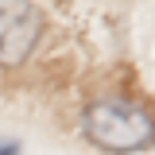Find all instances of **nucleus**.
<instances>
[{"instance_id": "f257e3e1", "label": "nucleus", "mask_w": 155, "mask_h": 155, "mask_svg": "<svg viewBox=\"0 0 155 155\" xmlns=\"http://www.w3.org/2000/svg\"><path fill=\"white\" fill-rule=\"evenodd\" d=\"M85 140L105 155H132L155 143V116L128 97H101L81 113Z\"/></svg>"}, {"instance_id": "f03ea898", "label": "nucleus", "mask_w": 155, "mask_h": 155, "mask_svg": "<svg viewBox=\"0 0 155 155\" xmlns=\"http://www.w3.org/2000/svg\"><path fill=\"white\" fill-rule=\"evenodd\" d=\"M43 35V16L31 0H0V62L16 66L35 51Z\"/></svg>"}, {"instance_id": "7ed1b4c3", "label": "nucleus", "mask_w": 155, "mask_h": 155, "mask_svg": "<svg viewBox=\"0 0 155 155\" xmlns=\"http://www.w3.org/2000/svg\"><path fill=\"white\" fill-rule=\"evenodd\" d=\"M0 155H19V143L16 140H0Z\"/></svg>"}]
</instances>
